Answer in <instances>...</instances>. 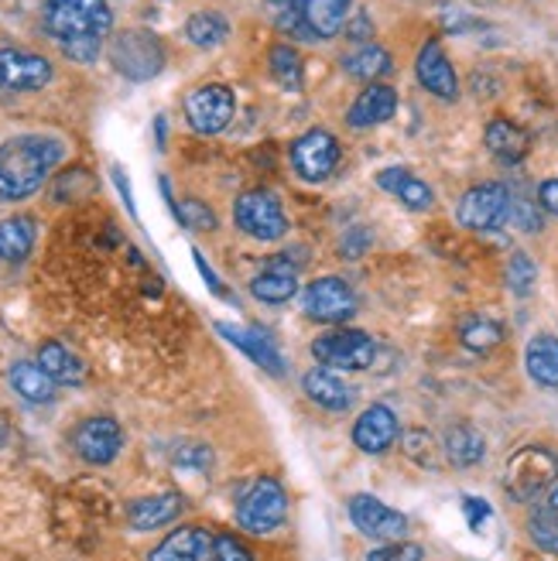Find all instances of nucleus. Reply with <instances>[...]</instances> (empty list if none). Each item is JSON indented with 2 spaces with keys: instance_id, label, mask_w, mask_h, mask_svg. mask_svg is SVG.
<instances>
[{
  "instance_id": "1",
  "label": "nucleus",
  "mask_w": 558,
  "mask_h": 561,
  "mask_svg": "<svg viewBox=\"0 0 558 561\" xmlns=\"http://www.w3.org/2000/svg\"><path fill=\"white\" fill-rule=\"evenodd\" d=\"M110 24H114V14H110L106 0H48L45 4L48 35L76 62L96 59L103 38L110 35Z\"/></svg>"
},
{
  "instance_id": "2",
  "label": "nucleus",
  "mask_w": 558,
  "mask_h": 561,
  "mask_svg": "<svg viewBox=\"0 0 558 561\" xmlns=\"http://www.w3.org/2000/svg\"><path fill=\"white\" fill-rule=\"evenodd\" d=\"M59 161H62V145L52 137L27 134L0 145V199L18 203L35 195Z\"/></svg>"
},
{
  "instance_id": "3",
  "label": "nucleus",
  "mask_w": 558,
  "mask_h": 561,
  "mask_svg": "<svg viewBox=\"0 0 558 561\" xmlns=\"http://www.w3.org/2000/svg\"><path fill=\"white\" fill-rule=\"evenodd\" d=\"M350 0H288L277 24L298 38H337L346 24Z\"/></svg>"
},
{
  "instance_id": "4",
  "label": "nucleus",
  "mask_w": 558,
  "mask_h": 561,
  "mask_svg": "<svg viewBox=\"0 0 558 561\" xmlns=\"http://www.w3.org/2000/svg\"><path fill=\"white\" fill-rule=\"evenodd\" d=\"M285 514H288L285 486L271 480V476H261V480H254L240 493L237 520L243 530H250V535H271L274 527L285 524Z\"/></svg>"
},
{
  "instance_id": "5",
  "label": "nucleus",
  "mask_w": 558,
  "mask_h": 561,
  "mask_svg": "<svg viewBox=\"0 0 558 561\" xmlns=\"http://www.w3.org/2000/svg\"><path fill=\"white\" fill-rule=\"evenodd\" d=\"M110 62H114L121 76L134 82H148L164 69V48L145 27H127L110 45Z\"/></svg>"
},
{
  "instance_id": "6",
  "label": "nucleus",
  "mask_w": 558,
  "mask_h": 561,
  "mask_svg": "<svg viewBox=\"0 0 558 561\" xmlns=\"http://www.w3.org/2000/svg\"><path fill=\"white\" fill-rule=\"evenodd\" d=\"M555 472H558V459L548 453V448L527 445L511 456L508 472H504V486L514 500H535L542 490H548Z\"/></svg>"
},
{
  "instance_id": "7",
  "label": "nucleus",
  "mask_w": 558,
  "mask_h": 561,
  "mask_svg": "<svg viewBox=\"0 0 558 561\" xmlns=\"http://www.w3.org/2000/svg\"><path fill=\"white\" fill-rule=\"evenodd\" d=\"M312 356L322 363V367H332V370H367L377 356V346L367 332L337 329V332L319 335L312 343Z\"/></svg>"
},
{
  "instance_id": "8",
  "label": "nucleus",
  "mask_w": 558,
  "mask_h": 561,
  "mask_svg": "<svg viewBox=\"0 0 558 561\" xmlns=\"http://www.w3.org/2000/svg\"><path fill=\"white\" fill-rule=\"evenodd\" d=\"M234 219H237V227L247 237L264 240V243L282 240L288 233L285 209L271 192H243L237 199V206H234Z\"/></svg>"
},
{
  "instance_id": "9",
  "label": "nucleus",
  "mask_w": 558,
  "mask_h": 561,
  "mask_svg": "<svg viewBox=\"0 0 558 561\" xmlns=\"http://www.w3.org/2000/svg\"><path fill=\"white\" fill-rule=\"evenodd\" d=\"M340 164V145L329 130H309L292 145V168L301 182H326Z\"/></svg>"
},
{
  "instance_id": "10",
  "label": "nucleus",
  "mask_w": 558,
  "mask_h": 561,
  "mask_svg": "<svg viewBox=\"0 0 558 561\" xmlns=\"http://www.w3.org/2000/svg\"><path fill=\"white\" fill-rule=\"evenodd\" d=\"M301 305H305V316H309V319L337 325V322L353 319L356 295H353V288L346 285L343 277H319V280H312L309 288H305Z\"/></svg>"
},
{
  "instance_id": "11",
  "label": "nucleus",
  "mask_w": 558,
  "mask_h": 561,
  "mask_svg": "<svg viewBox=\"0 0 558 561\" xmlns=\"http://www.w3.org/2000/svg\"><path fill=\"white\" fill-rule=\"evenodd\" d=\"M508 209H511L508 185L487 182V185H477V188H469L463 195L456 216H459V222L466 230H493V227H500V222L508 219Z\"/></svg>"
},
{
  "instance_id": "12",
  "label": "nucleus",
  "mask_w": 558,
  "mask_h": 561,
  "mask_svg": "<svg viewBox=\"0 0 558 561\" xmlns=\"http://www.w3.org/2000/svg\"><path fill=\"white\" fill-rule=\"evenodd\" d=\"M72 448H76V456L82 462H90V466H106V462H114L117 453L124 448V432L114 417H87L82 425L72 432Z\"/></svg>"
},
{
  "instance_id": "13",
  "label": "nucleus",
  "mask_w": 558,
  "mask_h": 561,
  "mask_svg": "<svg viewBox=\"0 0 558 561\" xmlns=\"http://www.w3.org/2000/svg\"><path fill=\"white\" fill-rule=\"evenodd\" d=\"M350 517L360 527V535H367L374 541H405L408 535V517L390 511L384 500L371 493H356L350 500Z\"/></svg>"
},
{
  "instance_id": "14",
  "label": "nucleus",
  "mask_w": 558,
  "mask_h": 561,
  "mask_svg": "<svg viewBox=\"0 0 558 561\" xmlns=\"http://www.w3.org/2000/svg\"><path fill=\"white\" fill-rule=\"evenodd\" d=\"M185 117L192 124V130L200 134H219L234 121V93L219 82H209V87L192 90L185 100Z\"/></svg>"
},
{
  "instance_id": "15",
  "label": "nucleus",
  "mask_w": 558,
  "mask_h": 561,
  "mask_svg": "<svg viewBox=\"0 0 558 561\" xmlns=\"http://www.w3.org/2000/svg\"><path fill=\"white\" fill-rule=\"evenodd\" d=\"M48 79H52V66L42 55L21 51V48H0V90L32 93V90H42Z\"/></svg>"
},
{
  "instance_id": "16",
  "label": "nucleus",
  "mask_w": 558,
  "mask_h": 561,
  "mask_svg": "<svg viewBox=\"0 0 558 561\" xmlns=\"http://www.w3.org/2000/svg\"><path fill=\"white\" fill-rule=\"evenodd\" d=\"M148 561H216V538L206 527H179L164 538Z\"/></svg>"
},
{
  "instance_id": "17",
  "label": "nucleus",
  "mask_w": 558,
  "mask_h": 561,
  "mask_svg": "<svg viewBox=\"0 0 558 561\" xmlns=\"http://www.w3.org/2000/svg\"><path fill=\"white\" fill-rule=\"evenodd\" d=\"M414 72H418V82L439 100H456L459 96V79H456V69L445 59V51L439 42H429L422 51H418V62H414Z\"/></svg>"
},
{
  "instance_id": "18",
  "label": "nucleus",
  "mask_w": 558,
  "mask_h": 561,
  "mask_svg": "<svg viewBox=\"0 0 558 561\" xmlns=\"http://www.w3.org/2000/svg\"><path fill=\"white\" fill-rule=\"evenodd\" d=\"M298 267H292V250H285L282 257H274L254 280H250V295L258 301H267V305H285L295 298L298 291V277H295Z\"/></svg>"
},
{
  "instance_id": "19",
  "label": "nucleus",
  "mask_w": 558,
  "mask_h": 561,
  "mask_svg": "<svg viewBox=\"0 0 558 561\" xmlns=\"http://www.w3.org/2000/svg\"><path fill=\"white\" fill-rule=\"evenodd\" d=\"M395 438H398V417L387 404L367 408L353 425V442L364 448V453H374V456L387 453V448L395 445Z\"/></svg>"
},
{
  "instance_id": "20",
  "label": "nucleus",
  "mask_w": 558,
  "mask_h": 561,
  "mask_svg": "<svg viewBox=\"0 0 558 561\" xmlns=\"http://www.w3.org/2000/svg\"><path fill=\"white\" fill-rule=\"evenodd\" d=\"M395 110H398V93L384 87V82H371V87L356 96V103L350 106V127L356 130H364V127H377L384 121L395 117Z\"/></svg>"
},
{
  "instance_id": "21",
  "label": "nucleus",
  "mask_w": 558,
  "mask_h": 561,
  "mask_svg": "<svg viewBox=\"0 0 558 561\" xmlns=\"http://www.w3.org/2000/svg\"><path fill=\"white\" fill-rule=\"evenodd\" d=\"M377 185L395 195V199H401L414 213H425L435 203V192L418 175H411L408 168H384V172L377 175Z\"/></svg>"
},
{
  "instance_id": "22",
  "label": "nucleus",
  "mask_w": 558,
  "mask_h": 561,
  "mask_svg": "<svg viewBox=\"0 0 558 561\" xmlns=\"http://www.w3.org/2000/svg\"><path fill=\"white\" fill-rule=\"evenodd\" d=\"M182 514V496L179 493H158V496H141L127 507V524L134 530H155L172 524Z\"/></svg>"
},
{
  "instance_id": "23",
  "label": "nucleus",
  "mask_w": 558,
  "mask_h": 561,
  "mask_svg": "<svg viewBox=\"0 0 558 561\" xmlns=\"http://www.w3.org/2000/svg\"><path fill=\"white\" fill-rule=\"evenodd\" d=\"M227 340L234 343V346H240L250 359L258 363V367H264L267 374H274V377H282L285 374V367H282V353H277L274 346H271V340L267 335H261V332H250V329H237V325H227V322H219L216 325Z\"/></svg>"
},
{
  "instance_id": "24",
  "label": "nucleus",
  "mask_w": 558,
  "mask_h": 561,
  "mask_svg": "<svg viewBox=\"0 0 558 561\" xmlns=\"http://www.w3.org/2000/svg\"><path fill=\"white\" fill-rule=\"evenodd\" d=\"M305 394H309L319 408H329V411H346L353 404V387L346 380H340L332 370H309L301 380Z\"/></svg>"
},
{
  "instance_id": "25",
  "label": "nucleus",
  "mask_w": 558,
  "mask_h": 561,
  "mask_svg": "<svg viewBox=\"0 0 558 561\" xmlns=\"http://www.w3.org/2000/svg\"><path fill=\"white\" fill-rule=\"evenodd\" d=\"M487 148H490V154L497 158V161H504V164H517L524 154H527V148H532V140H527V134L517 127V124H511V121H493L490 127H487Z\"/></svg>"
},
{
  "instance_id": "26",
  "label": "nucleus",
  "mask_w": 558,
  "mask_h": 561,
  "mask_svg": "<svg viewBox=\"0 0 558 561\" xmlns=\"http://www.w3.org/2000/svg\"><path fill=\"white\" fill-rule=\"evenodd\" d=\"M11 387L18 390V398H24L27 404H48L55 398V380L38 367V363H14L8 374Z\"/></svg>"
},
{
  "instance_id": "27",
  "label": "nucleus",
  "mask_w": 558,
  "mask_h": 561,
  "mask_svg": "<svg viewBox=\"0 0 558 561\" xmlns=\"http://www.w3.org/2000/svg\"><path fill=\"white\" fill-rule=\"evenodd\" d=\"M38 367L55 380V383H79L87 377V363H82L72 350L62 343H45L38 350Z\"/></svg>"
},
{
  "instance_id": "28",
  "label": "nucleus",
  "mask_w": 558,
  "mask_h": 561,
  "mask_svg": "<svg viewBox=\"0 0 558 561\" xmlns=\"http://www.w3.org/2000/svg\"><path fill=\"white\" fill-rule=\"evenodd\" d=\"M524 363H527L532 380H538L542 387H558V340L555 335H535V340L527 343Z\"/></svg>"
},
{
  "instance_id": "29",
  "label": "nucleus",
  "mask_w": 558,
  "mask_h": 561,
  "mask_svg": "<svg viewBox=\"0 0 558 561\" xmlns=\"http://www.w3.org/2000/svg\"><path fill=\"white\" fill-rule=\"evenodd\" d=\"M35 247V222L27 216H11L0 222V261L18 264Z\"/></svg>"
},
{
  "instance_id": "30",
  "label": "nucleus",
  "mask_w": 558,
  "mask_h": 561,
  "mask_svg": "<svg viewBox=\"0 0 558 561\" xmlns=\"http://www.w3.org/2000/svg\"><path fill=\"white\" fill-rule=\"evenodd\" d=\"M487 453V442L477 428L469 425H459V428H449L445 435V456H449L453 466L466 469V466H477Z\"/></svg>"
},
{
  "instance_id": "31",
  "label": "nucleus",
  "mask_w": 558,
  "mask_h": 561,
  "mask_svg": "<svg viewBox=\"0 0 558 561\" xmlns=\"http://www.w3.org/2000/svg\"><path fill=\"white\" fill-rule=\"evenodd\" d=\"M230 35V21L216 14V11H203V14H192L189 24H185V38L200 48H216L223 45Z\"/></svg>"
},
{
  "instance_id": "32",
  "label": "nucleus",
  "mask_w": 558,
  "mask_h": 561,
  "mask_svg": "<svg viewBox=\"0 0 558 561\" xmlns=\"http://www.w3.org/2000/svg\"><path fill=\"white\" fill-rule=\"evenodd\" d=\"M343 69L353 76V79H380V76H387L390 72V55L384 51V48H377V45H367V48H360V51H353V55H346L343 59Z\"/></svg>"
},
{
  "instance_id": "33",
  "label": "nucleus",
  "mask_w": 558,
  "mask_h": 561,
  "mask_svg": "<svg viewBox=\"0 0 558 561\" xmlns=\"http://www.w3.org/2000/svg\"><path fill=\"white\" fill-rule=\"evenodd\" d=\"M267 66H271V76L282 82L285 90H301V59L292 45H274L267 51Z\"/></svg>"
},
{
  "instance_id": "34",
  "label": "nucleus",
  "mask_w": 558,
  "mask_h": 561,
  "mask_svg": "<svg viewBox=\"0 0 558 561\" xmlns=\"http://www.w3.org/2000/svg\"><path fill=\"white\" fill-rule=\"evenodd\" d=\"M459 340H463L466 350L487 353V350H493L500 340H504V329H500L497 322H490V319H469L459 329Z\"/></svg>"
},
{
  "instance_id": "35",
  "label": "nucleus",
  "mask_w": 558,
  "mask_h": 561,
  "mask_svg": "<svg viewBox=\"0 0 558 561\" xmlns=\"http://www.w3.org/2000/svg\"><path fill=\"white\" fill-rule=\"evenodd\" d=\"M532 541L548 551V554H558V514H551L548 507L538 511L532 517Z\"/></svg>"
},
{
  "instance_id": "36",
  "label": "nucleus",
  "mask_w": 558,
  "mask_h": 561,
  "mask_svg": "<svg viewBox=\"0 0 558 561\" xmlns=\"http://www.w3.org/2000/svg\"><path fill=\"white\" fill-rule=\"evenodd\" d=\"M535 280H538V267H535V261L527 257V254H514V257H511V264H508V285H511V291L527 295V291L535 288Z\"/></svg>"
},
{
  "instance_id": "37",
  "label": "nucleus",
  "mask_w": 558,
  "mask_h": 561,
  "mask_svg": "<svg viewBox=\"0 0 558 561\" xmlns=\"http://www.w3.org/2000/svg\"><path fill=\"white\" fill-rule=\"evenodd\" d=\"M175 216L182 219V227H189V230H213L216 227L213 209L206 203H200V199H182L175 206Z\"/></svg>"
},
{
  "instance_id": "38",
  "label": "nucleus",
  "mask_w": 558,
  "mask_h": 561,
  "mask_svg": "<svg viewBox=\"0 0 558 561\" xmlns=\"http://www.w3.org/2000/svg\"><path fill=\"white\" fill-rule=\"evenodd\" d=\"M422 548L411 541H384L380 548H374L367 554V561H422Z\"/></svg>"
},
{
  "instance_id": "39",
  "label": "nucleus",
  "mask_w": 558,
  "mask_h": 561,
  "mask_svg": "<svg viewBox=\"0 0 558 561\" xmlns=\"http://www.w3.org/2000/svg\"><path fill=\"white\" fill-rule=\"evenodd\" d=\"M209 462H213V453H209L206 445H200V442L182 445L179 453H175V466H182V469H192V472H203V469H209Z\"/></svg>"
},
{
  "instance_id": "40",
  "label": "nucleus",
  "mask_w": 558,
  "mask_h": 561,
  "mask_svg": "<svg viewBox=\"0 0 558 561\" xmlns=\"http://www.w3.org/2000/svg\"><path fill=\"white\" fill-rule=\"evenodd\" d=\"M508 219H511V222H517L521 230H538V227H542L538 209H535L532 203H527V199H511Z\"/></svg>"
},
{
  "instance_id": "41",
  "label": "nucleus",
  "mask_w": 558,
  "mask_h": 561,
  "mask_svg": "<svg viewBox=\"0 0 558 561\" xmlns=\"http://www.w3.org/2000/svg\"><path fill=\"white\" fill-rule=\"evenodd\" d=\"M216 561H254V554H250L237 538L219 535L216 538Z\"/></svg>"
},
{
  "instance_id": "42",
  "label": "nucleus",
  "mask_w": 558,
  "mask_h": 561,
  "mask_svg": "<svg viewBox=\"0 0 558 561\" xmlns=\"http://www.w3.org/2000/svg\"><path fill=\"white\" fill-rule=\"evenodd\" d=\"M463 511H466V520H469L472 530H480L483 520L490 517V507H487L480 496H463Z\"/></svg>"
},
{
  "instance_id": "43",
  "label": "nucleus",
  "mask_w": 558,
  "mask_h": 561,
  "mask_svg": "<svg viewBox=\"0 0 558 561\" xmlns=\"http://www.w3.org/2000/svg\"><path fill=\"white\" fill-rule=\"evenodd\" d=\"M538 206H542L545 213L558 216V179H551V182H545V185L538 188Z\"/></svg>"
},
{
  "instance_id": "44",
  "label": "nucleus",
  "mask_w": 558,
  "mask_h": 561,
  "mask_svg": "<svg viewBox=\"0 0 558 561\" xmlns=\"http://www.w3.org/2000/svg\"><path fill=\"white\" fill-rule=\"evenodd\" d=\"M192 254H195V267H200V271H203V277H206V285H209V288H213V291H216L219 298H227V288L219 285V277H216V274H213V267H209V264L203 261V254H200V250H192Z\"/></svg>"
},
{
  "instance_id": "45",
  "label": "nucleus",
  "mask_w": 558,
  "mask_h": 561,
  "mask_svg": "<svg viewBox=\"0 0 558 561\" xmlns=\"http://www.w3.org/2000/svg\"><path fill=\"white\" fill-rule=\"evenodd\" d=\"M114 182H117V188H121V195H124V203H127V209L134 213V199H130V185H127V179H124V172H121V168H114Z\"/></svg>"
},
{
  "instance_id": "46",
  "label": "nucleus",
  "mask_w": 558,
  "mask_h": 561,
  "mask_svg": "<svg viewBox=\"0 0 558 561\" xmlns=\"http://www.w3.org/2000/svg\"><path fill=\"white\" fill-rule=\"evenodd\" d=\"M548 511H551V514H558V483H555V490L548 493Z\"/></svg>"
},
{
  "instance_id": "47",
  "label": "nucleus",
  "mask_w": 558,
  "mask_h": 561,
  "mask_svg": "<svg viewBox=\"0 0 558 561\" xmlns=\"http://www.w3.org/2000/svg\"><path fill=\"white\" fill-rule=\"evenodd\" d=\"M8 438H11V428H8V421L0 417V445H8Z\"/></svg>"
}]
</instances>
